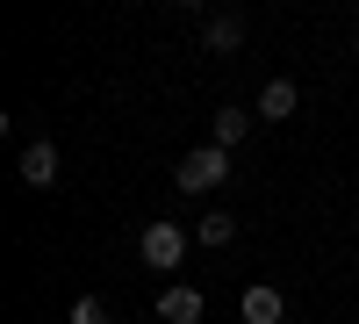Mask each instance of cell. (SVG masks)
<instances>
[{"instance_id": "obj_1", "label": "cell", "mask_w": 359, "mask_h": 324, "mask_svg": "<svg viewBox=\"0 0 359 324\" xmlns=\"http://www.w3.org/2000/svg\"><path fill=\"white\" fill-rule=\"evenodd\" d=\"M223 181H230V152H223V144H201V152H187L172 166V188L180 195H216Z\"/></svg>"}, {"instance_id": "obj_2", "label": "cell", "mask_w": 359, "mask_h": 324, "mask_svg": "<svg viewBox=\"0 0 359 324\" xmlns=\"http://www.w3.org/2000/svg\"><path fill=\"white\" fill-rule=\"evenodd\" d=\"M187 238H194V231H180V223H144V238H137V252H144V267H151V274H172L180 267V259H187Z\"/></svg>"}, {"instance_id": "obj_3", "label": "cell", "mask_w": 359, "mask_h": 324, "mask_svg": "<svg viewBox=\"0 0 359 324\" xmlns=\"http://www.w3.org/2000/svg\"><path fill=\"white\" fill-rule=\"evenodd\" d=\"M201 288H187V281H172V288H158V324H201Z\"/></svg>"}, {"instance_id": "obj_4", "label": "cell", "mask_w": 359, "mask_h": 324, "mask_svg": "<svg viewBox=\"0 0 359 324\" xmlns=\"http://www.w3.org/2000/svg\"><path fill=\"white\" fill-rule=\"evenodd\" d=\"M294 108H302V86L294 79H266L259 86V123H287Z\"/></svg>"}, {"instance_id": "obj_5", "label": "cell", "mask_w": 359, "mask_h": 324, "mask_svg": "<svg viewBox=\"0 0 359 324\" xmlns=\"http://www.w3.org/2000/svg\"><path fill=\"white\" fill-rule=\"evenodd\" d=\"M22 188H57V144L50 137H36L22 152Z\"/></svg>"}, {"instance_id": "obj_6", "label": "cell", "mask_w": 359, "mask_h": 324, "mask_svg": "<svg viewBox=\"0 0 359 324\" xmlns=\"http://www.w3.org/2000/svg\"><path fill=\"white\" fill-rule=\"evenodd\" d=\"M237 310H245V324H280L287 317V296H280V288H245V296H237Z\"/></svg>"}, {"instance_id": "obj_7", "label": "cell", "mask_w": 359, "mask_h": 324, "mask_svg": "<svg viewBox=\"0 0 359 324\" xmlns=\"http://www.w3.org/2000/svg\"><path fill=\"white\" fill-rule=\"evenodd\" d=\"M201 44L208 51H237V44H245V15H208L201 22Z\"/></svg>"}, {"instance_id": "obj_8", "label": "cell", "mask_w": 359, "mask_h": 324, "mask_svg": "<svg viewBox=\"0 0 359 324\" xmlns=\"http://www.w3.org/2000/svg\"><path fill=\"white\" fill-rule=\"evenodd\" d=\"M252 123H259V108H216V144H223V152H230V144H245Z\"/></svg>"}, {"instance_id": "obj_9", "label": "cell", "mask_w": 359, "mask_h": 324, "mask_svg": "<svg viewBox=\"0 0 359 324\" xmlns=\"http://www.w3.org/2000/svg\"><path fill=\"white\" fill-rule=\"evenodd\" d=\"M230 238H237V216H230V209H208V216L194 223V245H208V252H223Z\"/></svg>"}, {"instance_id": "obj_10", "label": "cell", "mask_w": 359, "mask_h": 324, "mask_svg": "<svg viewBox=\"0 0 359 324\" xmlns=\"http://www.w3.org/2000/svg\"><path fill=\"white\" fill-rule=\"evenodd\" d=\"M72 324H108V303H101V296H79V303H72Z\"/></svg>"}, {"instance_id": "obj_11", "label": "cell", "mask_w": 359, "mask_h": 324, "mask_svg": "<svg viewBox=\"0 0 359 324\" xmlns=\"http://www.w3.org/2000/svg\"><path fill=\"white\" fill-rule=\"evenodd\" d=\"M352 58H359V29H352Z\"/></svg>"}]
</instances>
